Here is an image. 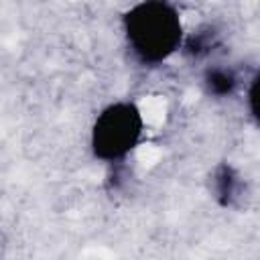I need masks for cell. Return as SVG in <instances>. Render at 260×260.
Returning <instances> with one entry per match:
<instances>
[{
    "mask_svg": "<svg viewBox=\"0 0 260 260\" xmlns=\"http://www.w3.org/2000/svg\"><path fill=\"white\" fill-rule=\"evenodd\" d=\"M124 45L144 69L169 63L187 43L185 20L175 0H136L120 18Z\"/></svg>",
    "mask_w": 260,
    "mask_h": 260,
    "instance_id": "6da1fadb",
    "label": "cell"
},
{
    "mask_svg": "<svg viewBox=\"0 0 260 260\" xmlns=\"http://www.w3.org/2000/svg\"><path fill=\"white\" fill-rule=\"evenodd\" d=\"M205 85H207L209 93H213V95H230L234 91V87L238 85V79H236V75L232 71L215 67V69L207 71Z\"/></svg>",
    "mask_w": 260,
    "mask_h": 260,
    "instance_id": "3957f363",
    "label": "cell"
},
{
    "mask_svg": "<svg viewBox=\"0 0 260 260\" xmlns=\"http://www.w3.org/2000/svg\"><path fill=\"white\" fill-rule=\"evenodd\" d=\"M146 120L132 100H114L93 118L89 128L91 156L104 165L124 162L144 140Z\"/></svg>",
    "mask_w": 260,
    "mask_h": 260,
    "instance_id": "7a4b0ae2",
    "label": "cell"
},
{
    "mask_svg": "<svg viewBox=\"0 0 260 260\" xmlns=\"http://www.w3.org/2000/svg\"><path fill=\"white\" fill-rule=\"evenodd\" d=\"M244 102H246V110L250 120L254 122V126L260 130V67L252 73V77L246 83L244 89Z\"/></svg>",
    "mask_w": 260,
    "mask_h": 260,
    "instance_id": "277c9868",
    "label": "cell"
}]
</instances>
